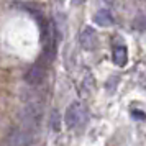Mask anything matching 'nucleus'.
I'll use <instances>...</instances> for the list:
<instances>
[{"label": "nucleus", "instance_id": "obj_1", "mask_svg": "<svg viewBox=\"0 0 146 146\" xmlns=\"http://www.w3.org/2000/svg\"><path fill=\"white\" fill-rule=\"evenodd\" d=\"M87 120V108L80 102H72L67 107L66 115H64V123L69 130H76L77 126L84 125Z\"/></svg>", "mask_w": 146, "mask_h": 146}, {"label": "nucleus", "instance_id": "obj_8", "mask_svg": "<svg viewBox=\"0 0 146 146\" xmlns=\"http://www.w3.org/2000/svg\"><path fill=\"white\" fill-rule=\"evenodd\" d=\"M58 120H59L58 112H53V121H51V126H53L54 130H59V126H58Z\"/></svg>", "mask_w": 146, "mask_h": 146}, {"label": "nucleus", "instance_id": "obj_7", "mask_svg": "<svg viewBox=\"0 0 146 146\" xmlns=\"http://www.w3.org/2000/svg\"><path fill=\"white\" fill-rule=\"evenodd\" d=\"M33 139L30 136V131H13L10 135V138H8V143H12V145H28V143H31Z\"/></svg>", "mask_w": 146, "mask_h": 146}, {"label": "nucleus", "instance_id": "obj_5", "mask_svg": "<svg viewBox=\"0 0 146 146\" xmlns=\"http://www.w3.org/2000/svg\"><path fill=\"white\" fill-rule=\"evenodd\" d=\"M94 23L99 27H112L113 25V17L110 15L108 10H99L97 13L94 15Z\"/></svg>", "mask_w": 146, "mask_h": 146}, {"label": "nucleus", "instance_id": "obj_6", "mask_svg": "<svg viewBox=\"0 0 146 146\" xmlns=\"http://www.w3.org/2000/svg\"><path fill=\"white\" fill-rule=\"evenodd\" d=\"M126 61H128V51H126V48L123 44H117V46L113 48V62L117 66L123 67L126 64Z\"/></svg>", "mask_w": 146, "mask_h": 146}, {"label": "nucleus", "instance_id": "obj_9", "mask_svg": "<svg viewBox=\"0 0 146 146\" xmlns=\"http://www.w3.org/2000/svg\"><path fill=\"white\" fill-rule=\"evenodd\" d=\"M74 5H80V3H84V0H72Z\"/></svg>", "mask_w": 146, "mask_h": 146}, {"label": "nucleus", "instance_id": "obj_3", "mask_svg": "<svg viewBox=\"0 0 146 146\" xmlns=\"http://www.w3.org/2000/svg\"><path fill=\"white\" fill-rule=\"evenodd\" d=\"M79 44L80 48H84V49H95V48L99 46V36L95 33V30L94 28H84V31L80 33L79 36Z\"/></svg>", "mask_w": 146, "mask_h": 146}, {"label": "nucleus", "instance_id": "obj_4", "mask_svg": "<svg viewBox=\"0 0 146 146\" xmlns=\"http://www.w3.org/2000/svg\"><path fill=\"white\" fill-rule=\"evenodd\" d=\"M44 80V66L43 64H35L25 74V82L30 86H38Z\"/></svg>", "mask_w": 146, "mask_h": 146}, {"label": "nucleus", "instance_id": "obj_2", "mask_svg": "<svg viewBox=\"0 0 146 146\" xmlns=\"http://www.w3.org/2000/svg\"><path fill=\"white\" fill-rule=\"evenodd\" d=\"M41 118H43V104L40 102H28L21 110V120L27 130L38 128Z\"/></svg>", "mask_w": 146, "mask_h": 146}]
</instances>
